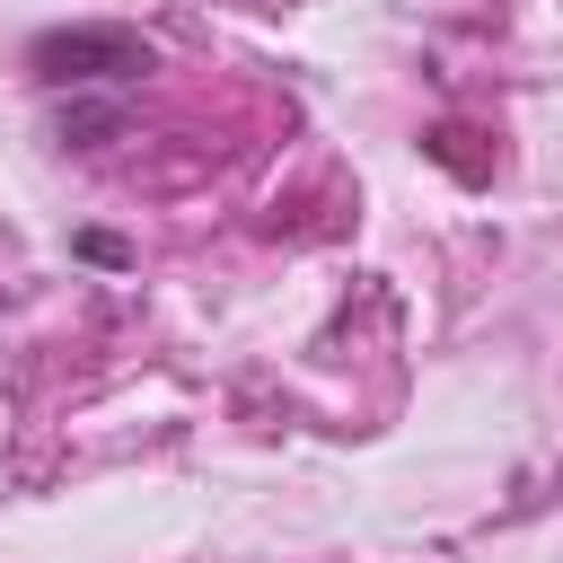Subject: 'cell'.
<instances>
[{
	"label": "cell",
	"instance_id": "1",
	"mask_svg": "<svg viewBox=\"0 0 563 563\" xmlns=\"http://www.w3.org/2000/svg\"><path fill=\"white\" fill-rule=\"evenodd\" d=\"M26 62H35L44 88H97V79H141L150 44L132 26H53V35H35Z\"/></svg>",
	"mask_w": 563,
	"mask_h": 563
}]
</instances>
